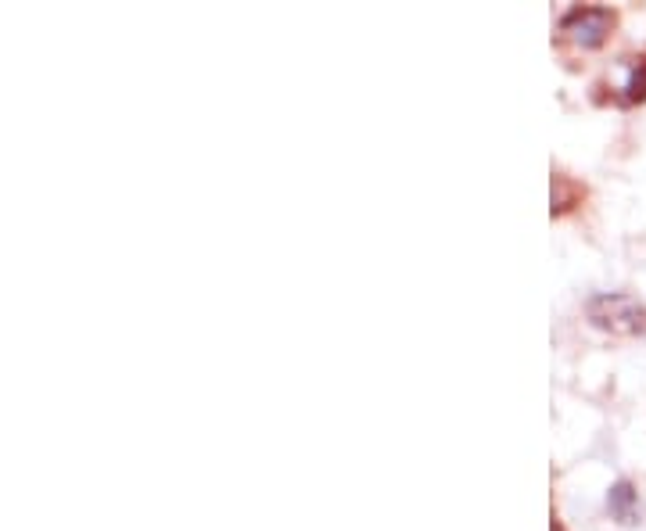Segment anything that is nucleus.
Returning a JSON list of instances; mask_svg holds the SVG:
<instances>
[{"label":"nucleus","instance_id":"f257e3e1","mask_svg":"<svg viewBox=\"0 0 646 531\" xmlns=\"http://www.w3.org/2000/svg\"><path fill=\"white\" fill-rule=\"evenodd\" d=\"M589 320L614 334H646V309L629 295H596L589 302Z\"/></svg>","mask_w":646,"mask_h":531},{"label":"nucleus","instance_id":"f03ea898","mask_svg":"<svg viewBox=\"0 0 646 531\" xmlns=\"http://www.w3.org/2000/svg\"><path fill=\"white\" fill-rule=\"evenodd\" d=\"M614 26V15L607 8H571L560 18V33L575 47H600Z\"/></svg>","mask_w":646,"mask_h":531},{"label":"nucleus","instance_id":"7ed1b4c3","mask_svg":"<svg viewBox=\"0 0 646 531\" xmlns=\"http://www.w3.org/2000/svg\"><path fill=\"white\" fill-rule=\"evenodd\" d=\"M607 506H611L614 521H621V524H636L639 521V499H636V492H632V485H625V481L611 488Z\"/></svg>","mask_w":646,"mask_h":531},{"label":"nucleus","instance_id":"20e7f679","mask_svg":"<svg viewBox=\"0 0 646 531\" xmlns=\"http://www.w3.org/2000/svg\"><path fill=\"white\" fill-rule=\"evenodd\" d=\"M625 101H643L646 97V65L643 61H636V65H629V79H625Z\"/></svg>","mask_w":646,"mask_h":531},{"label":"nucleus","instance_id":"39448f33","mask_svg":"<svg viewBox=\"0 0 646 531\" xmlns=\"http://www.w3.org/2000/svg\"><path fill=\"white\" fill-rule=\"evenodd\" d=\"M553 531H560V528H553Z\"/></svg>","mask_w":646,"mask_h":531}]
</instances>
